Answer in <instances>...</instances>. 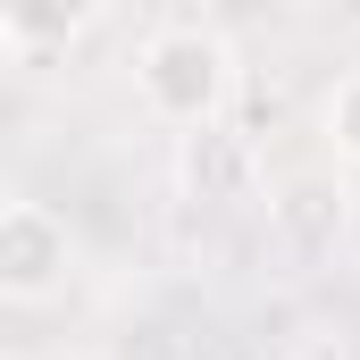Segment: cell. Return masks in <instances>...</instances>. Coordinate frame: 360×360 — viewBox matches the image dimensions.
<instances>
[{"instance_id":"6da1fadb","label":"cell","mask_w":360,"mask_h":360,"mask_svg":"<svg viewBox=\"0 0 360 360\" xmlns=\"http://www.w3.org/2000/svg\"><path fill=\"white\" fill-rule=\"evenodd\" d=\"M134 92H143V109L176 143L184 134H210L226 117V101H235V42L218 25H201V17H168L134 51Z\"/></svg>"},{"instance_id":"7a4b0ae2","label":"cell","mask_w":360,"mask_h":360,"mask_svg":"<svg viewBox=\"0 0 360 360\" xmlns=\"http://www.w3.org/2000/svg\"><path fill=\"white\" fill-rule=\"evenodd\" d=\"M68 218L51 201H8L0 210V293L8 302H51L68 285Z\"/></svg>"},{"instance_id":"3957f363","label":"cell","mask_w":360,"mask_h":360,"mask_svg":"<svg viewBox=\"0 0 360 360\" xmlns=\"http://www.w3.org/2000/svg\"><path fill=\"white\" fill-rule=\"evenodd\" d=\"M252 143L243 134H226V126H210V134H184V184L201 193V201H235V193H252Z\"/></svg>"},{"instance_id":"277c9868","label":"cell","mask_w":360,"mask_h":360,"mask_svg":"<svg viewBox=\"0 0 360 360\" xmlns=\"http://www.w3.org/2000/svg\"><path fill=\"white\" fill-rule=\"evenodd\" d=\"M319 143H327L335 168H360V68H344L327 84V101H319Z\"/></svg>"}]
</instances>
